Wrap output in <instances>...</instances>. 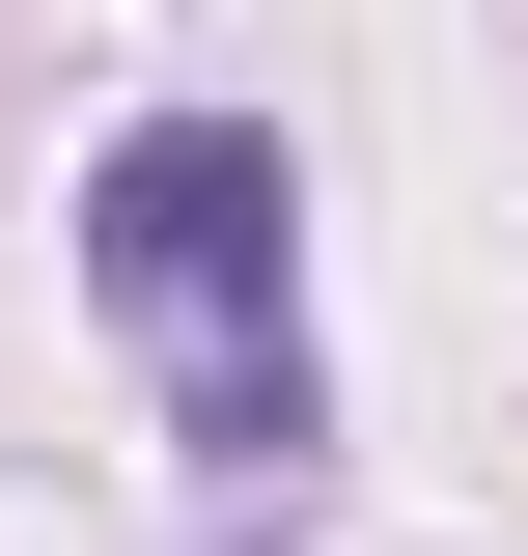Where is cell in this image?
Returning <instances> with one entry per match:
<instances>
[{
  "label": "cell",
  "instance_id": "obj_1",
  "mask_svg": "<svg viewBox=\"0 0 528 556\" xmlns=\"http://www.w3.org/2000/svg\"><path fill=\"white\" fill-rule=\"evenodd\" d=\"M56 251H84V306L167 362V445H196L223 501L306 473L334 390H306V167H278V112H139V139H84Z\"/></svg>",
  "mask_w": 528,
  "mask_h": 556
}]
</instances>
